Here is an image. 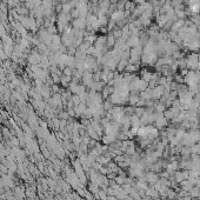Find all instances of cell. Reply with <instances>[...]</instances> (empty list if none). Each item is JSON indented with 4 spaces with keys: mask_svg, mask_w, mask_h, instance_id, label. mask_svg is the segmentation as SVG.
Listing matches in <instances>:
<instances>
[{
    "mask_svg": "<svg viewBox=\"0 0 200 200\" xmlns=\"http://www.w3.org/2000/svg\"><path fill=\"white\" fill-rule=\"evenodd\" d=\"M190 11L192 13H198L200 11V4L198 3H193V4H190Z\"/></svg>",
    "mask_w": 200,
    "mask_h": 200,
    "instance_id": "6da1fadb",
    "label": "cell"
}]
</instances>
